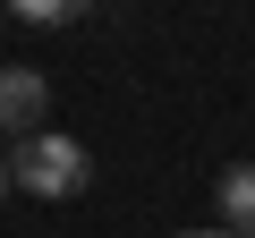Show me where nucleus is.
<instances>
[{
	"mask_svg": "<svg viewBox=\"0 0 255 238\" xmlns=\"http://www.w3.org/2000/svg\"><path fill=\"white\" fill-rule=\"evenodd\" d=\"M0 9H17L26 26H68V17H85L94 0H0Z\"/></svg>",
	"mask_w": 255,
	"mask_h": 238,
	"instance_id": "20e7f679",
	"label": "nucleus"
},
{
	"mask_svg": "<svg viewBox=\"0 0 255 238\" xmlns=\"http://www.w3.org/2000/svg\"><path fill=\"white\" fill-rule=\"evenodd\" d=\"M0 153H9V187H26L34 204H68V196L94 179V153H85V136H51V128H34V136L0 145Z\"/></svg>",
	"mask_w": 255,
	"mask_h": 238,
	"instance_id": "f257e3e1",
	"label": "nucleus"
},
{
	"mask_svg": "<svg viewBox=\"0 0 255 238\" xmlns=\"http://www.w3.org/2000/svg\"><path fill=\"white\" fill-rule=\"evenodd\" d=\"M51 111V77L43 68H0V136H34Z\"/></svg>",
	"mask_w": 255,
	"mask_h": 238,
	"instance_id": "f03ea898",
	"label": "nucleus"
},
{
	"mask_svg": "<svg viewBox=\"0 0 255 238\" xmlns=\"http://www.w3.org/2000/svg\"><path fill=\"white\" fill-rule=\"evenodd\" d=\"M179 238H238V230H221V221H213V230H179Z\"/></svg>",
	"mask_w": 255,
	"mask_h": 238,
	"instance_id": "39448f33",
	"label": "nucleus"
},
{
	"mask_svg": "<svg viewBox=\"0 0 255 238\" xmlns=\"http://www.w3.org/2000/svg\"><path fill=\"white\" fill-rule=\"evenodd\" d=\"M213 204H221V230L255 238V162H230V170H221V187H213Z\"/></svg>",
	"mask_w": 255,
	"mask_h": 238,
	"instance_id": "7ed1b4c3",
	"label": "nucleus"
},
{
	"mask_svg": "<svg viewBox=\"0 0 255 238\" xmlns=\"http://www.w3.org/2000/svg\"><path fill=\"white\" fill-rule=\"evenodd\" d=\"M0 204H9V153H0Z\"/></svg>",
	"mask_w": 255,
	"mask_h": 238,
	"instance_id": "423d86ee",
	"label": "nucleus"
}]
</instances>
